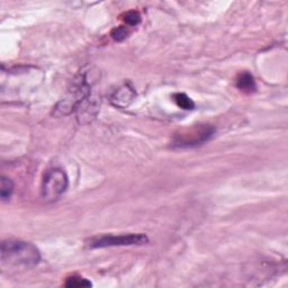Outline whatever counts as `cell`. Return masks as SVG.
Listing matches in <instances>:
<instances>
[{"mask_svg":"<svg viewBox=\"0 0 288 288\" xmlns=\"http://www.w3.org/2000/svg\"><path fill=\"white\" fill-rule=\"evenodd\" d=\"M215 134V129L212 125L200 124L190 128L179 130L175 134L172 145L177 147H190L205 143Z\"/></svg>","mask_w":288,"mask_h":288,"instance_id":"obj_3","label":"cell"},{"mask_svg":"<svg viewBox=\"0 0 288 288\" xmlns=\"http://www.w3.org/2000/svg\"><path fill=\"white\" fill-rule=\"evenodd\" d=\"M67 173L60 168H52L46 171L41 186V195L45 202L58 201L68 188Z\"/></svg>","mask_w":288,"mask_h":288,"instance_id":"obj_2","label":"cell"},{"mask_svg":"<svg viewBox=\"0 0 288 288\" xmlns=\"http://www.w3.org/2000/svg\"><path fill=\"white\" fill-rule=\"evenodd\" d=\"M41 260V253L35 245L20 240H7L1 244V261L12 267L33 268Z\"/></svg>","mask_w":288,"mask_h":288,"instance_id":"obj_1","label":"cell"},{"mask_svg":"<svg viewBox=\"0 0 288 288\" xmlns=\"http://www.w3.org/2000/svg\"><path fill=\"white\" fill-rule=\"evenodd\" d=\"M135 97H137V94H135L134 89L126 83L121 88H118L116 91H114V94L111 96V101L116 107L124 108L132 103Z\"/></svg>","mask_w":288,"mask_h":288,"instance_id":"obj_5","label":"cell"},{"mask_svg":"<svg viewBox=\"0 0 288 288\" xmlns=\"http://www.w3.org/2000/svg\"><path fill=\"white\" fill-rule=\"evenodd\" d=\"M1 186H0V195L3 201L10 200L12 193H14V183L12 180L5 176L1 177Z\"/></svg>","mask_w":288,"mask_h":288,"instance_id":"obj_8","label":"cell"},{"mask_svg":"<svg viewBox=\"0 0 288 288\" xmlns=\"http://www.w3.org/2000/svg\"><path fill=\"white\" fill-rule=\"evenodd\" d=\"M173 101H175L178 107L185 109V111H192L195 108V103L192 100V98L184 94V92H177L172 96Z\"/></svg>","mask_w":288,"mask_h":288,"instance_id":"obj_7","label":"cell"},{"mask_svg":"<svg viewBox=\"0 0 288 288\" xmlns=\"http://www.w3.org/2000/svg\"><path fill=\"white\" fill-rule=\"evenodd\" d=\"M236 87L244 92H253L256 90L255 78L249 72H242L236 79Z\"/></svg>","mask_w":288,"mask_h":288,"instance_id":"obj_6","label":"cell"},{"mask_svg":"<svg viewBox=\"0 0 288 288\" xmlns=\"http://www.w3.org/2000/svg\"><path fill=\"white\" fill-rule=\"evenodd\" d=\"M128 35H129V31L125 26L115 27L111 33V36L113 37V40L116 41V42L124 41L126 37H128Z\"/></svg>","mask_w":288,"mask_h":288,"instance_id":"obj_10","label":"cell"},{"mask_svg":"<svg viewBox=\"0 0 288 288\" xmlns=\"http://www.w3.org/2000/svg\"><path fill=\"white\" fill-rule=\"evenodd\" d=\"M66 287L69 288H80V287H91L92 284L86 278L79 277V276H72L67 279Z\"/></svg>","mask_w":288,"mask_h":288,"instance_id":"obj_9","label":"cell"},{"mask_svg":"<svg viewBox=\"0 0 288 288\" xmlns=\"http://www.w3.org/2000/svg\"><path fill=\"white\" fill-rule=\"evenodd\" d=\"M123 19H124V22L128 25H130V26H135V25H138L140 24V22H141V15L135 10L128 11L124 15V18Z\"/></svg>","mask_w":288,"mask_h":288,"instance_id":"obj_11","label":"cell"},{"mask_svg":"<svg viewBox=\"0 0 288 288\" xmlns=\"http://www.w3.org/2000/svg\"><path fill=\"white\" fill-rule=\"evenodd\" d=\"M149 242L145 234H122V235H105L91 241V248L121 247V245H141Z\"/></svg>","mask_w":288,"mask_h":288,"instance_id":"obj_4","label":"cell"}]
</instances>
